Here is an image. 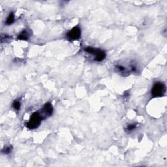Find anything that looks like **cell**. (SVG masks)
I'll return each mask as SVG.
<instances>
[{
	"label": "cell",
	"instance_id": "cell-1",
	"mask_svg": "<svg viewBox=\"0 0 167 167\" xmlns=\"http://www.w3.org/2000/svg\"><path fill=\"white\" fill-rule=\"evenodd\" d=\"M84 51L88 54H92L95 56V61L100 62L105 59L106 53L104 51L98 48H93L92 46H88L85 48Z\"/></svg>",
	"mask_w": 167,
	"mask_h": 167
},
{
	"label": "cell",
	"instance_id": "cell-2",
	"mask_svg": "<svg viewBox=\"0 0 167 167\" xmlns=\"http://www.w3.org/2000/svg\"><path fill=\"white\" fill-rule=\"evenodd\" d=\"M43 119V117L42 116L41 114L39 112H34L31 115L29 121L26 124L27 127H28L30 129H34L37 128L40 125L42 120Z\"/></svg>",
	"mask_w": 167,
	"mask_h": 167
},
{
	"label": "cell",
	"instance_id": "cell-3",
	"mask_svg": "<svg viewBox=\"0 0 167 167\" xmlns=\"http://www.w3.org/2000/svg\"><path fill=\"white\" fill-rule=\"evenodd\" d=\"M166 92V86L164 84L157 82L154 84L152 90L151 94L154 97H159L164 96Z\"/></svg>",
	"mask_w": 167,
	"mask_h": 167
},
{
	"label": "cell",
	"instance_id": "cell-4",
	"mask_svg": "<svg viewBox=\"0 0 167 167\" xmlns=\"http://www.w3.org/2000/svg\"><path fill=\"white\" fill-rule=\"evenodd\" d=\"M81 30L79 27L76 26L67 33V37L70 41L78 40L80 38Z\"/></svg>",
	"mask_w": 167,
	"mask_h": 167
},
{
	"label": "cell",
	"instance_id": "cell-5",
	"mask_svg": "<svg viewBox=\"0 0 167 167\" xmlns=\"http://www.w3.org/2000/svg\"><path fill=\"white\" fill-rule=\"evenodd\" d=\"M43 118H46L48 116H50L53 114V107L52 105L50 103H47L45 104L43 108Z\"/></svg>",
	"mask_w": 167,
	"mask_h": 167
},
{
	"label": "cell",
	"instance_id": "cell-6",
	"mask_svg": "<svg viewBox=\"0 0 167 167\" xmlns=\"http://www.w3.org/2000/svg\"><path fill=\"white\" fill-rule=\"evenodd\" d=\"M18 39L20 40H24V41H27L29 39V34L27 33V31H23L18 36Z\"/></svg>",
	"mask_w": 167,
	"mask_h": 167
},
{
	"label": "cell",
	"instance_id": "cell-7",
	"mask_svg": "<svg viewBox=\"0 0 167 167\" xmlns=\"http://www.w3.org/2000/svg\"><path fill=\"white\" fill-rule=\"evenodd\" d=\"M14 22H15V15L13 13H11L6 20V24L11 25Z\"/></svg>",
	"mask_w": 167,
	"mask_h": 167
},
{
	"label": "cell",
	"instance_id": "cell-8",
	"mask_svg": "<svg viewBox=\"0 0 167 167\" xmlns=\"http://www.w3.org/2000/svg\"><path fill=\"white\" fill-rule=\"evenodd\" d=\"M12 150H13V147L11 146H5V147L3 148V149L2 150V153L4 154H9L10 153H11L12 152Z\"/></svg>",
	"mask_w": 167,
	"mask_h": 167
},
{
	"label": "cell",
	"instance_id": "cell-9",
	"mask_svg": "<svg viewBox=\"0 0 167 167\" xmlns=\"http://www.w3.org/2000/svg\"><path fill=\"white\" fill-rule=\"evenodd\" d=\"M13 106L16 110H19L20 108V106H21L20 101H14V103L13 104Z\"/></svg>",
	"mask_w": 167,
	"mask_h": 167
},
{
	"label": "cell",
	"instance_id": "cell-10",
	"mask_svg": "<svg viewBox=\"0 0 167 167\" xmlns=\"http://www.w3.org/2000/svg\"><path fill=\"white\" fill-rule=\"evenodd\" d=\"M136 127V124H130L128 125V127H127V129L129 131H133V130L135 129Z\"/></svg>",
	"mask_w": 167,
	"mask_h": 167
}]
</instances>
